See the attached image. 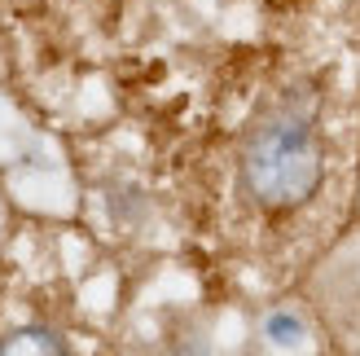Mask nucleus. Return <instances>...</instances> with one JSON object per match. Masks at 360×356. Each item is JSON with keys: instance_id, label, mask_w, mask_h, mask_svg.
<instances>
[{"instance_id": "f257e3e1", "label": "nucleus", "mask_w": 360, "mask_h": 356, "mask_svg": "<svg viewBox=\"0 0 360 356\" xmlns=\"http://www.w3.org/2000/svg\"><path fill=\"white\" fill-rule=\"evenodd\" d=\"M321 132L316 115L299 97L273 106L246 136L242 150V185L268 211H290L308 203L321 185Z\"/></svg>"}, {"instance_id": "f03ea898", "label": "nucleus", "mask_w": 360, "mask_h": 356, "mask_svg": "<svg viewBox=\"0 0 360 356\" xmlns=\"http://www.w3.org/2000/svg\"><path fill=\"white\" fill-rule=\"evenodd\" d=\"M22 348H35V352H62V343L53 339V334H44V330H22V334H13L9 343H0V352H22Z\"/></svg>"}]
</instances>
